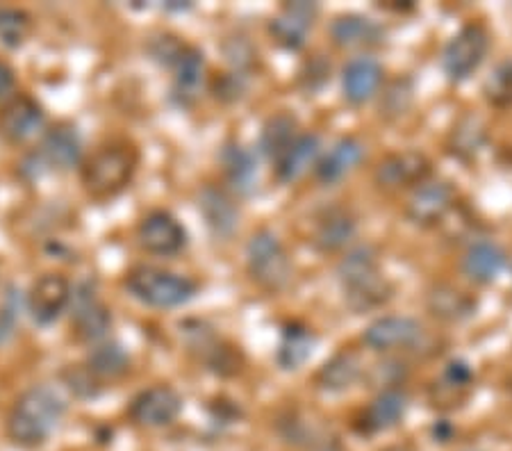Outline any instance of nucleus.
I'll use <instances>...</instances> for the list:
<instances>
[{
  "label": "nucleus",
  "instance_id": "4be33fe9",
  "mask_svg": "<svg viewBox=\"0 0 512 451\" xmlns=\"http://www.w3.org/2000/svg\"><path fill=\"white\" fill-rule=\"evenodd\" d=\"M330 37L340 48H369L381 44L385 32L369 16L340 14L330 23Z\"/></svg>",
  "mask_w": 512,
  "mask_h": 451
},
{
  "label": "nucleus",
  "instance_id": "9b49d317",
  "mask_svg": "<svg viewBox=\"0 0 512 451\" xmlns=\"http://www.w3.org/2000/svg\"><path fill=\"white\" fill-rule=\"evenodd\" d=\"M35 160L41 169L46 167L55 171H69L82 164V139L76 126L62 121L48 128L39 151L35 153Z\"/></svg>",
  "mask_w": 512,
  "mask_h": 451
},
{
  "label": "nucleus",
  "instance_id": "39448f33",
  "mask_svg": "<svg viewBox=\"0 0 512 451\" xmlns=\"http://www.w3.org/2000/svg\"><path fill=\"white\" fill-rule=\"evenodd\" d=\"M246 272L253 283H258L267 292L285 290L292 281V260L274 231L260 228L258 233L251 235L246 244Z\"/></svg>",
  "mask_w": 512,
  "mask_h": 451
},
{
  "label": "nucleus",
  "instance_id": "c756f323",
  "mask_svg": "<svg viewBox=\"0 0 512 451\" xmlns=\"http://www.w3.org/2000/svg\"><path fill=\"white\" fill-rule=\"evenodd\" d=\"M315 347L317 338L308 326H303L299 322L287 324L276 354L280 369H285V372H296V369H301L310 360Z\"/></svg>",
  "mask_w": 512,
  "mask_h": 451
},
{
  "label": "nucleus",
  "instance_id": "2f4dec72",
  "mask_svg": "<svg viewBox=\"0 0 512 451\" xmlns=\"http://www.w3.org/2000/svg\"><path fill=\"white\" fill-rule=\"evenodd\" d=\"M32 19L19 7H0V44L7 48H19L28 39Z\"/></svg>",
  "mask_w": 512,
  "mask_h": 451
},
{
  "label": "nucleus",
  "instance_id": "423d86ee",
  "mask_svg": "<svg viewBox=\"0 0 512 451\" xmlns=\"http://www.w3.org/2000/svg\"><path fill=\"white\" fill-rule=\"evenodd\" d=\"M490 51V35L481 23H467L449 39L442 53V69L451 82H465L481 67Z\"/></svg>",
  "mask_w": 512,
  "mask_h": 451
},
{
  "label": "nucleus",
  "instance_id": "f8f14e48",
  "mask_svg": "<svg viewBox=\"0 0 512 451\" xmlns=\"http://www.w3.org/2000/svg\"><path fill=\"white\" fill-rule=\"evenodd\" d=\"M456 203V190L447 180H426L415 187L406 205V215L417 226H435L449 215Z\"/></svg>",
  "mask_w": 512,
  "mask_h": 451
},
{
  "label": "nucleus",
  "instance_id": "f704fd0d",
  "mask_svg": "<svg viewBox=\"0 0 512 451\" xmlns=\"http://www.w3.org/2000/svg\"><path fill=\"white\" fill-rule=\"evenodd\" d=\"M412 103V82L410 80H394L383 96L381 112L383 117L396 119L406 114Z\"/></svg>",
  "mask_w": 512,
  "mask_h": 451
},
{
  "label": "nucleus",
  "instance_id": "ddd939ff",
  "mask_svg": "<svg viewBox=\"0 0 512 451\" xmlns=\"http://www.w3.org/2000/svg\"><path fill=\"white\" fill-rule=\"evenodd\" d=\"M73 317L71 328L80 342H103L112 328V313L105 303L96 297L94 290L80 287L73 294Z\"/></svg>",
  "mask_w": 512,
  "mask_h": 451
},
{
  "label": "nucleus",
  "instance_id": "58836bf2",
  "mask_svg": "<svg viewBox=\"0 0 512 451\" xmlns=\"http://www.w3.org/2000/svg\"><path fill=\"white\" fill-rule=\"evenodd\" d=\"M308 451H346L344 445L340 440L335 438H319V440H312Z\"/></svg>",
  "mask_w": 512,
  "mask_h": 451
},
{
  "label": "nucleus",
  "instance_id": "cd10ccee",
  "mask_svg": "<svg viewBox=\"0 0 512 451\" xmlns=\"http://www.w3.org/2000/svg\"><path fill=\"white\" fill-rule=\"evenodd\" d=\"M355 233H358V224H355L351 212L333 208L321 217L315 228V235H312V244H315L321 253H335L344 249L346 244H351Z\"/></svg>",
  "mask_w": 512,
  "mask_h": 451
},
{
  "label": "nucleus",
  "instance_id": "4468645a",
  "mask_svg": "<svg viewBox=\"0 0 512 451\" xmlns=\"http://www.w3.org/2000/svg\"><path fill=\"white\" fill-rule=\"evenodd\" d=\"M421 338H424V326L417 319L403 315H387L376 319L362 333V340L374 351L408 349L415 347Z\"/></svg>",
  "mask_w": 512,
  "mask_h": 451
},
{
  "label": "nucleus",
  "instance_id": "7ed1b4c3",
  "mask_svg": "<svg viewBox=\"0 0 512 451\" xmlns=\"http://www.w3.org/2000/svg\"><path fill=\"white\" fill-rule=\"evenodd\" d=\"M139 167V151L130 139H110L80 164V183L92 199L105 201L132 183Z\"/></svg>",
  "mask_w": 512,
  "mask_h": 451
},
{
  "label": "nucleus",
  "instance_id": "393cba45",
  "mask_svg": "<svg viewBox=\"0 0 512 451\" xmlns=\"http://www.w3.org/2000/svg\"><path fill=\"white\" fill-rule=\"evenodd\" d=\"M221 164H224V174L233 192L249 196L258 187V160L255 155L244 149L242 144H226L221 151Z\"/></svg>",
  "mask_w": 512,
  "mask_h": 451
},
{
  "label": "nucleus",
  "instance_id": "bb28decb",
  "mask_svg": "<svg viewBox=\"0 0 512 451\" xmlns=\"http://www.w3.org/2000/svg\"><path fill=\"white\" fill-rule=\"evenodd\" d=\"M365 376V365L355 351H340L319 369L317 385L324 392H346Z\"/></svg>",
  "mask_w": 512,
  "mask_h": 451
},
{
  "label": "nucleus",
  "instance_id": "a211bd4d",
  "mask_svg": "<svg viewBox=\"0 0 512 451\" xmlns=\"http://www.w3.org/2000/svg\"><path fill=\"white\" fill-rule=\"evenodd\" d=\"M383 85V67L374 57H353L342 71V92L346 103L360 105L369 103Z\"/></svg>",
  "mask_w": 512,
  "mask_h": 451
},
{
  "label": "nucleus",
  "instance_id": "c9c22d12",
  "mask_svg": "<svg viewBox=\"0 0 512 451\" xmlns=\"http://www.w3.org/2000/svg\"><path fill=\"white\" fill-rule=\"evenodd\" d=\"M19 85H16V73L7 62H0V110L5 108L7 103H12L16 96H19Z\"/></svg>",
  "mask_w": 512,
  "mask_h": 451
},
{
  "label": "nucleus",
  "instance_id": "c85d7f7f",
  "mask_svg": "<svg viewBox=\"0 0 512 451\" xmlns=\"http://www.w3.org/2000/svg\"><path fill=\"white\" fill-rule=\"evenodd\" d=\"M296 139H299V121L292 114L278 112L264 123L260 135V151L276 167L283 160V155L292 149Z\"/></svg>",
  "mask_w": 512,
  "mask_h": 451
},
{
  "label": "nucleus",
  "instance_id": "f257e3e1",
  "mask_svg": "<svg viewBox=\"0 0 512 451\" xmlns=\"http://www.w3.org/2000/svg\"><path fill=\"white\" fill-rule=\"evenodd\" d=\"M66 413L62 395L48 385H35L19 395L7 415V436L19 447H39L53 436Z\"/></svg>",
  "mask_w": 512,
  "mask_h": 451
},
{
  "label": "nucleus",
  "instance_id": "f3484780",
  "mask_svg": "<svg viewBox=\"0 0 512 451\" xmlns=\"http://www.w3.org/2000/svg\"><path fill=\"white\" fill-rule=\"evenodd\" d=\"M319 14L317 3H285L283 10L271 21L269 32L278 46H283L285 51H299L305 44V37L315 26V19Z\"/></svg>",
  "mask_w": 512,
  "mask_h": 451
},
{
  "label": "nucleus",
  "instance_id": "4c0bfd02",
  "mask_svg": "<svg viewBox=\"0 0 512 451\" xmlns=\"http://www.w3.org/2000/svg\"><path fill=\"white\" fill-rule=\"evenodd\" d=\"M14 328H16V306L10 297L7 299V306L0 308V347L12 338Z\"/></svg>",
  "mask_w": 512,
  "mask_h": 451
},
{
  "label": "nucleus",
  "instance_id": "e433bc0d",
  "mask_svg": "<svg viewBox=\"0 0 512 451\" xmlns=\"http://www.w3.org/2000/svg\"><path fill=\"white\" fill-rule=\"evenodd\" d=\"M244 89H246L244 76L239 71H235L230 73V76L221 78V82L217 85V98H221V101H237Z\"/></svg>",
  "mask_w": 512,
  "mask_h": 451
},
{
  "label": "nucleus",
  "instance_id": "b1692460",
  "mask_svg": "<svg viewBox=\"0 0 512 451\" xmlns=\"http://www.w3.org/2000/svg\"><path fill=\"white\" fill-rule=\"evenodd\" d=\"M506 267V251L497 242L483 240L476 242L467 249L462 258V272L474 283H494Z\"/></svg>",
  "mask_w": 512,
  "mask_h": 451
},
{
  "label": "nucleus",
  "instance_id": "6ab92c4d",
  "mask_svg": "<svg viewBox=\"0 0 512 451\" xmlns=\"http://www.w3.org/2000/svg\"><path fill=\"white\" fill-rule=\"evenodd\" d=\"M198 210L214 237L228 240L239 228V205L226 190L208 185L198 194Z\"/></svg>",
  "mask_w": 512,
  "mask_h": 451
},
{
  "label": "nucleus",
  "instance_id": "f03ea898",
  "mask_svg": "<svg viewBox=\"0 0 512 451\" xmlns=\"http://www.w3.org/2000/svg\"><path fill=\"white\" fill-rule=\"evenodd\" d=\"M337 281L342 285L346 308L355 315L383 308L392 299L394 287L381 274L378 253L371 246H355L337 265Z\"/></svg>",
  "mask_w": 512,
  "mask_h": 451
},
{
  "label": "nucleus",
  "instance_id": "a878e982",
  "mask_svg": "<svg viewBox=\"0 0 512 451\" xmlns=\"http://www.w3.org/2000/svg\"><path fill=\"white\" fill-rule=\"evenodd\" d=\"M321 158V139L315 133H303L292 144L283 160L276 164V174L280 183H296L315 167Z\"/></svg>",
  "mask_w": 512,
  "mask_h": 451
},
{
  "label": "nucleus",
  "instance_id": "dca6fc26",
  "mask_svg": "<svg viewBox=\"0 0 512 451\" xmlns=\"http://www.w3.org/2000/svg\"><path fill=\"white\" fill-rule=\"evenodd\" d=\"M173 71V85H171V98L180 108H189L196 103L205 87V57L194 46H183L176 60L169 64Z\"/></svg>",
  "mask_w": 512,
  "mask_h": 451
},
{
  "label": "nucleus",
  "instance_id": "6e6552de",
  "mask_svg": "<svg viewBox=\"0 0 512 451\" xmlns=\"http://www.w3.org/2000/svg\"><path fill=\"white\" fill-rule=\"evenodd\" d=\"M431 160L419 151H399L387 155L376 167L374 180L385 192H399L408 187H419L431 178Z\"/></svg>",
  "mask_w": 512,
  "mask_h": 451
},
{
  "label": "nucleus",
  "instance_id": "2eb2a0df",
  "mask_svg": "<svg viewBox=\"0 0 512 451\" xmlns=\"http://www.w3.org/2000/svg\"><path fill=\"white\" fill-rule=\"evenodd\" d=\"M46 126V112L26 94H19L0 110V135L12 144H23L39 135Z\"/></svg>",
  "mask_w": 512,
  "mask_h": 451
},
{
  "label": "nucleus",
  "instance_id": "0eeeda50",
  "mask_svg": "<svg viewBox=\"0 0 512 451\" xmlns=\"http://www.w3.org/2000/svg\"><path fill=\"white\" fill-rule=\"evenodd\" d=\"M71 297L73 290L69 278L57 272H48L32 283L26 297V308L37 326H51L69 306Z\"/></svg>",
  "mask_w": 512,
  "mask_h": 451
},
{
  "label": "nucleus",
  "instance_id": "ea45409f",
  "mask_svg": "<svg viewBox=\"0 0 512 451\" xmlns=\"http://www.w3.org/2000/svg\"><path fill=\"white\" fill-rule=\"evenodd\" d=\"M383 451H412V449L406 447V445H396V447H387V449H383Z\"/></svg>",
  "mask_w": 512,
  "mask_h": 451
},
{
  "label": "nucleus",
  "instance_id": "7c9ffc66",
  "mask_svg": "<svg viewBox=\"0 0 512 451\" xmlns=\"http://www.w3.org/2000/svg\"><path fill=\"white\" fill-rule=\"evenodd\" d=\"M85 367H87V372L94 376V379L114 381V379H121V376L128 372L130 358L121 344L98 342L96 347L89 351Z\"/></svg>",
  "mask_w": 512,
  "mask_h": 451
},
{
  "label": "nucleus",
  "instance_id": "9d476101",
  "mask_svg": "<svg viewBox=\"0 0 512 451\" xmlns=\"http://www.w3.org/2000/svg\"><path fill=\"white\" fill-rule=\"evenodd\" d=\"M183 410V397L171 385H153L132 399L128 408L130 420L146 426V429H160L171 424Z\"/></svg>",
  "mask_w": 512,
  "mask_h": 451
},
{
  "label": "nucleus",
  "instance_id": "1a4fd4ad",
  "mask_svg": "<svg viewBox=\"0 0 512 451\" xmlns=\"http://www.w3.org/2000/svg\"><path fill=\"white\" fill-rule=\"evenodd\" d=\"M137 242L153 256H176L187 246V231L167 210H153L139 221Z\"/></svg>",
  "mask_w": 512,
  "mask_h": 451
},
{
  "label": "nucleus",
  "instance_id": "5701e85b",
  "mask_svg": "<svg viewBox=\"0 0 512 451\" xmlns=\"http://www.w3.org/2000/svg\"><path fill=\"white\" fill-rule=\"evenodd\" d=\"M408 410V395L401 388H385L381 395L371 401L362 417V431L383 433L394 429Z\"/></svg>",
  "mask_w": 512,
  "mask_h": 451
},
{
  "label": "nucleus",
  "instance_id": "72a5a7b5",
  "mask_svg": "<svg viewBox=\"0 0 512 451\" xmlns=\"http://www.w3.org/2000/svg\"><path fill=\"white\" fill-rule=\"evenodd\" d=\"M485 98L497 108H506L512 103V60L499 64L485 80Z\"/></svg>",
  "mask_w": 512,
  "mask_h": 451
},
{
  "label": "nucleus",
  "instance_id": "20e7f679",
  "mask_svg": "<svg viewBox=\"0 0 512 451\" xmlns=\"http://www.w3.org/2000/svg\"><path fill=\"white\" fill-rule=\"evenodd\" d=\"M123 285L132 299L158 310L180 308L198 294V283L192 278L151 265L132 267Z\"/></svg>",
  "mask_w": 512,
  "mask_h": 451
},
{
  "label": "nucleus",
  "instance_id": "412c9836",
  "mask_svg": "<svg viewBox=\"0 0 512 451\" xmlns=\"http://www.w3.org/2000/svg\"><path fill=\"white\" fill-rule=\"evenodd\" d=\"M365 158V146H362L360 139L355 137H342L337 139L324 158L317 162V178L324 185L340 183L344 176H349L351 171L358 167V164Z\"/></svg>",
  "mask_w": 512,
  "mask_h": 451
},
{
  "label": "nucleus",
  "instance_id": "473e14b6",
  "mask_svg": "<svg viewBox=\"0 0 512 451\" xmlns=\"http://www.w3.org/2000/svg\"><path fill=\"white\" fill-rule=\"evenodd\" d=\"M483 137L485 133L481 121L472 117V114H467V117H462L458 121V126L453 128L451 153L458 155V158H472V155L481 149Z\"/></svg>",
  "mask_w": 512,
  "mask_h": 451
},
{
  "label": "nucleus",
  "instance_id": "aec40b11",
  "mask_svg": "<svg viewBox=\"0 0 512 451\" xmlns=\"http://www.w3.org/2000/svg\"><path fill=\"white\" fill-rule=\"evenodd\" d=\"M426 308L435 319L447 324L467 322L469 317L476 315V301L462 292L460 287L449 283H437L426 294Z\"/></svg>",
  "mask_w": 512,
  "mask_h": 451
}]
</instances>
